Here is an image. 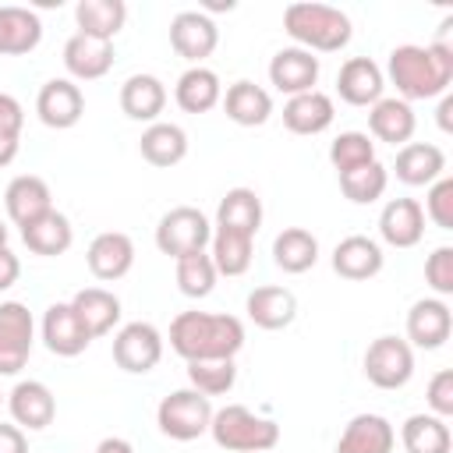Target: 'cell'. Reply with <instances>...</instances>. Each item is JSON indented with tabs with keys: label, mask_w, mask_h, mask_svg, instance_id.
<instances>
[{
	"label": "cell",
	"mask_w": 453,
	"mask_h": 453,
	"mask_svg": "<svg viewBox=\"0 0 453 453\" xmlns=\"http://www.w3.org/2000/svg\"><path fill=\"white\" fill-rule=\"evenodd\" d=\"M92 453H134V446H131L127 439H120V435H110V439H103Z\"/></svg>",
	"instance_id": "obj_49"
},
{
	"label": "cell",
	"mask_w": 453,
	"mask_h": 453,
	"mask_svg": "<svg viewBox=\"0 0 453 453\" xmlns=\"http://www.w3.org/2000/svg\"><path fill=\"white\" fill-rule=\"evenodd\" d=\"M396 428L382 414H354L340 432L336 453H393Z\"/></svg>",
	"instance_id": "obj_23"
},
{
	"label": "cell",
	"mask_w": 453,
	"mask_h": 453,
	"mask_svg": "<svg viewBox=\"0 0 453 453\" xmlns=\"http://www.w3.org/2000/svg\"><path fill=\"white\" fill-rule=\"evenodd\" d=\"M209 241H212V223L195 205H177V209L163 212L159 223H156V248L163 255H170L173 262L184 258V255L205 251Z\"/></svg>",
	"instance_id": "obj_6"
},
{
	"label": "cell",
	"mask_w": 453,
	"mask_h": 453,
	"mask_svg": "<svg viewBox=\"0 0 453 453\" xmlns=\"http://www.w3.org/2000/svg\"><path fill=\"white\" fill-rule=\"evenodd\" d=\"M425 400H428V414H435V418H453V372L449 368H439L432 379H428V393H425Z\"/></svg>",
	"instance_id": "obj_45"
},
{
	"label": "cell",
	"mask_w": 453,
	"mask_h": 453,
	"mask_svg": "<svg viewBox=\"0 0 453 453\" xmlns=\"http://www.w3.org/2000/svg\"><path fill=\"white\" fill-rule=\"evenodd\" d=\"M74 21H78L81 35H96V39L113 42V35L127 21V4L124 0H78Z\"/></svg>",
	"instance_id": "obj_36"
},
{
	"label": "cell",
	"mask_w": 453,
	"mask_h": 453,
	"mask_svg": "<svg viewBox=\"0 0 453 453\" xmlns=\"http://www.w3.org/2000/svg\"><path fill=\"white\" fill-rule=\"evenodd\" d=\"M188 382L202 396H223L237 382L234 357H209V361H188Z\"/></svg>",
	"instance_id": "obj_40"
},
{
	"label": "cell",
	"mask_w": 453,
	"mask_h": 453,
	"mask_svg": "<svg viewBox=\"0 0 453 453\" xmlns=\"http://www.w3.org/2000/svg\"><path fill=\"white\" fill-rule=\"evenodd\" d=\"M85 262H88V273L103 283H113L120 276L131 273L134 265V241L120 230H103L92 237L88 251H85Z\"/></svg>",
	"instance_id": "obj_16"
},
{
	"label": "cell",
	"mask_w": 453,
	"mask_h": 453,
	"mask_svg": "<svg viewBox=\"0 0 453 453\" xmlns=\"http://www.w3.org/2000/svg\"><path fill=\"white\" fill-rule=\"evenodd\" d=\"M18 276H21V262H18V255H14L11 248H0V294L11 290V287L18 283Z\"/></svg>",
	"instance_id": "obj_47"
},
{
	"label": "cell",
	"mask_w": 453,
	"mask_h": 453,
	"mask_svg": "<svg viewBox=\"0 0 453 453\" xmlns=\"http://www.w3.org/2000/svg\"><path fill=\"white\" fill-rule=\"evenodd\" d=\"M35 343V319L21 301H0V375H18Z\"/></svg>",
	"instance_id": "obj_8"
},
{
	"label": "cell",
	"mask_w": 453,
	"mask_h": 453,
	"mask_svg": "<svg viewBox=\"0 0 453 453\" xmlns=\"http://www.w3.org/2000/svg\"><path fill=\"white\" fill-rule=\"evenodd\" d=\"M21 241L32 255H42V258H53V255H64L71 244H74V226L64 212L50 209L46 216H39L35 223L21 226Z\"/></svg>",
	"instance_id": "obj_34"
},
{
	"label": "cell",
	"mask_w": 453,
	"mask_h": 453,
	"mask_svg": "<svg viewBox=\"0 0 453 453\" xmlns=\"http://www.w3.org/2000/svg\"><path fill=\"white\" fill-rule=\"evenodd\" d=\"M25 110L11 92H0V138H21Z\"/></svg>",
	"instance_id": "obj_46"
},
{
	"label": "cell",
	"mask_w": 453,
	"mask_h": 453,
	"mask_svg": "<svg viewBox=\"0 0 453 453\" xmlns=\"http://www.w3.org/2000/svg\"><path fill=\"white\" fill-rule=\"evenodd\" d=\"M67 304L74 308L78 322L85 326V333H88L92 340L106 336V333L120 322V297H117L113 290H106V287H85V290H78Z\"/></svg>",
	"instance_id": "obj_24"
},
{
	"label": "cell",
	"mask_w": 453,
	"mask_h": 453,
	"mask_svg": "<svg viewBox=\"0 0 453 453\" xmlns=\"http://www.w3.org/2000/svg\"><path fill=\"white\" fill-rule=\"evenodd\" d=\"M336 117V106H333V96L311 88V92H301V96H290L283 103V124L287 131L294 134H322Z\"/></svg>",
	"instance_id": "obj_25"
},
{
	"label": "cell",
	"mask_w": 453,
	"mask_h": 453,
	"mask_svg": "<svg viewBox=\"0 0 453 453\" xmlns=\"http://www.w3.org/2000/svg\"><path fill=\"white\" fill-rule=\"evenodd\" d=\"M113 42L96 39V35H81L74 32L64 42V67L71 74V81H96L113 67Z\"/></svg>",
	"instance_id": "obj_19"
},
{
	"label": "cell",
	"mask_w": 453,
	"mask_h": 453,
	"mask_svg": "<svg viewBox=\"0 0 453 453\" xmlns=\"http://www.w3.org/2000/svg\"><path fill=\"white\" fill-rule=\"evenodd\" d=\"M283 32L308 53H340L354 28H350V18L340 11V7H329V4H290L283 11Z\"/></svg>",
	"instance_id": "obj_3"
},
{
	"label": "cell",
	"mask_w": 453,
	"mask_h": 453,
	"mask_svg": "<svg viewBox=\"0 0 453 453\" xmlns=\"http://www.w3.org/2000/svg\"><path fill=\"white\" fill-rule=\"evenodd\" d=\"M414 127H418V117L411 110V103L403 99H379L372 110H368V131L379 138V142H389V145H407L414 138Z\"/></svg>",
	"instance_id": "obj_33"
},
{
	"label": "cell",
	"mask_w": 453,
	"mask_h": 453,
	"mask_svg": "<svg viewBox=\"0 0 453 453\" xmlns=\"http://www.w3.org/2000/svg\"><path fill=\"white\" fill-rule=\"evenodd\" d=\"M393 173L407 188H428L446 173V152L439 145H432V142H407L396 152Z\"/></svg>",
	"instance_id": "obj_21"
},
{
	"label": "cell",
	"mask_w": 453,
	"mask_h": 453,
	"mask_svg": "<svg viewBox=\"0 0 453 453\" xmlns=\"http://www.w3.org/2000/svg\"><path fill=\"white\" fill-rule=\"evenodd\" d=\"M219 42V28L205 11H180L170 21V46L177 57H184L191 67H198L205 57H212Z\"/></svg>",
	"instance_id": "obj_10"
},
{
	"label": "cell",
	"mask_w": 453,
	"mask_h": 453,
	"mask_svg": "<svg viewBox=\"0 0 453 453\" xmlns=\"http://www.w3.org/2000/svg\"><path fill=\"white\" fill-rule=\"evenodd\" d=\"M170 347L184 361L237 357L244 347V322L226 311H180L170 322Z\"/></svg>",
	"instance_id": "obj_2"
},
{
	"label": "cell",
	"mask_w": 453,
	"mask_h": 453,
	"mask_svg": "<svg viewBox=\"0 0 453 453\" xmlns=\"http://www.w3.org/2000/svg\"><path fill=\"white\" fill-rule=\"evenodd\" d=\"M386 184H389V170H386L379 159H372V163H365V166H357V170H350V173H340V191H343V198H350L354 205H372V202H379V198L386 195Z\"/></svg>",
	"instance_id": "obj_39"
},
{
	"label": "cell",
	"mask_w": 453,
	"mask_h": 453,
	"mask_svg": "<svg viewBox=\"0 0 453 453\" xmlns=\"http://www.w3.org/2000/svg\"><path fill=\"white\" fill-rule=\"evenodd\" d=\"M209 432L219 449L226 453H273L280 442V425L273 418L255 414L244 403H226L212 411Z\"/></svg>",
	"instance_id": "obj_4"
},
{
	"label": "cell",
	"mask_w": 453,
	"mask_h": 453,
	"mask_svg": "<svg viewBox=\"0 0 453 453\" xmlns=\"http://www.w3.org/2000/svg\"><path fill=\"white\" fill-rule=\"evenodd\" d=\"M216 265L209 258V251H195V255H184L177 258V290L184 297H209L212 287H216Z\"/></svg>",
	"instance_id": "obj_41"
},
{
	"label": "cell",
	"mask_w": 453,
	"mask_h": 453,
	"mask_svg": "<svg viewBox=\"0 0 453 453\" xmlns=\"http://www.w3.org/2000/svg\"><path fill=\"white\" fill-rule=\"evenodd\" d=\"M425 219H432L439 230H453V177H439L435 184H428L425 195Z\"/></svg>",
	"instance_id": "obj_43"
},
{
	"label": "cell",
	"mask_w": 453,
	"mask_h": 453,
	"mask_svg": "<svg viewBox=\"0 0 453 453\" xmlns=\"http://www.w3.org/2000/svg\"><path fill=\"white\" fill-rule=\"evenodd\" d=\"M449 113H453V96L446 92V96H442V103H439V127H442V131H453Z\"/></svg>",
	"instance_id": "obj_51"
},
{
	"label": "cell",
	"mask_w": 453,
	"mask_h": 453,
	"mask_svg": "<svg viewBox=\"0 0 453 453\" xmlns=\"http://www.w3.org/2000/svg\"><path fill=\"white\" fill-rule=\"evenodd\" d=\"M262 226V198L255 188H230L216 205V230L255 237Z\"/></svg>",
	"instance_id": "obj_27"
},
{
	"label": "cell",
	"mask_w": 453,
	"mask_h": 453,
	"mask_svg": "<svg viewBox=\"0 0 453 453\" xmlns=\"http://www.w3.org/2000/svg\"><path fill=\"white\" fill-rule=\"evenodd\" d=\"M382 78H389L396 85L403 103L446 96V88L453 81V46L446 39H435L428 46L403 42L389 53Z\"/></svg>",
	"instance_id": "obj_1"
},
{
	"label": "cell",
	"mask_w": 453,
	"mask_h": 453,
	"mask_svg": "<svg viewBox=\"0 0 453 453\" xmlns=\"http://www.w3.org/2000/svg\"><path fill=\"white\" fill-rule=\"evenodd\" d=\"M142 159L159 166V170H170L177 166L184 156H188V131L180 124H170V120H156L142 131Z\"/></svg>",
	"instance_id": "obj_30"
},
{
	"label": "cell",
	"mask_w": 453,
	"mask_h": 453,
	"mask_svg": "<svg viewBox=\"0 0 453 453\" xmlns=\"http://www.w3.org/2000/svg\"><path fill=\"white\" fill-rule=\"evenodd\" d=\"M273 262H276V269H283L290 276L308 273L319 262V237L311 230H304V226L280 230L276 241H273Z\"/></svg>",
	"instance_id": "obj_35"
},
{
	"label": "cell",
	"mask_w": 453,
	"mask_h": 453,
	"mask_svg": "<svg viewBox=\"0 0 453 453\" xmlns=\"http://www.w3.org/2000/svg\"><path fill=\"white\" fill-rule=\"evenodd\" d=\"M244 311L258 329H287L297 319V297L287 287H255L244 301Z\"/></svg>",
	"instance_id": "obj_26"
},
{
	"label": "cell",
	"mask_w": 453,
	"mask_h": 453,
	"mask_svg": "<svg viewBox=\"0 0 453 453\" xmlns=\"http://www.w3.org/2000/svg\"><path fill=\"white\" fill-rule=\"evenodd\" d=\"M400 442H403L407 453H449L453 449V432L435 414H411L400 425Z\"/></svg>",
	"instance_id": "obj_37"
},
{
	"label": "cell",
	"mask_w": 453,
	"mask_h": 453,
	"mask_svg": "<svg viewBox=\"0 0 453 453\" xmlns=\"http://www.w3.org/2000/svg\"><path fill=\"white\" fill-rule=\"evenodd\" d=\"M209 248H212L209 258H212L219 276H244L251 269L255 237H244V234H234V230H212Z\"/></svg>",
	"instance_id": "obj_38"
},
{
	"label": "cell",
	"mask_w": 453,
	"mask_h": 453,
	"mask_svg": "<svg viewBox=\"0 0 453 453\" xmlns=\"http://www.w3.org/2000/svg\"><path fill=\"white\" fill-rule=\"evenodd\" d=\"M379 237L389 248H414L425 237V209L418 198H389L379 212Z\"/></svg>",
	"instance_id": "obj_17"
},
{
	"label": "cell",
	"mask_w": 453,
	"mask_h": 453,
	"mask_svg": "<svg viewBox=\"0 0 453 453\" xmlns=\"http://www.w3.org/2000/svg\"><path fill=\"white\" fill-rule=\"evenodd\" d=\"M372 159H375V142L365 131H340L329 142V163L336 166V173H350Z\"/></svg>",
	"instance_id": "obj_42"
},
{
	"label": "cell",
	"mask_w": 453,
	"mask_h": 453,
	"mask_svg": "<svg viewBox=\"0 0 453 453\" xmlns=\"http://www.w3.org/2000/svg\"><path fill=\"white\" fill-rule=\"evenodd\" d=\"M18 156V138H0V170L11 166Z\"/></svg>",
	"instance_id": "obj_50"
},
{
	"label": "cell",
	"mask_w": 453,
	"mask_h": 453,
	"mask_svg": "<svg viewBox=\"0 0 453 453\" xmlns=\"http://www.w3.org/2000/svg\"><path fill=\"white\" fill-rule=\"evenodd\" d=\"M0 248H7V226H4V219H0Z\"/></svg>",
	"instance_id": "obj_52"
},
{
	"label": "cell",
	"mask_w": 453,
	"mask_h": 453,
	"mask_svg": "<svg viewBox=\"0 0 453 453\" xmlns=\"http://www.w3.org/2000/svg\"><path fill=\"white\" fill-rule=\"evenodd\" d=\"M209 421H212V403H209V396L195 393L191 386L166 393L156 407V425L173 442H191V439L205 435Z\"/></svg>",
	"instance_id": "obj_5"
},
{
	"label": "cell",
	"mask_w": 453,
	"mask_h": 453,
	"mask_svg": "<svg viewBox=\"0 0 453 453\" xmlns=\"http://www.w3.org/2000/svg\"><path fill=\"white\" fill-rule=\"evenodd\" d=\"M0 403H4V393H0Z\"/></svg>",
	"instance_id": "obj_53"
},
{
	"label": "cell",
	"mask_w": 453,
	"mask_h": 453,
	"mask_svg": "<svg viewBox=\"0 0 453 453\" xmlns=\"http://www.w3.org/2000/svg\"><path fill=\"white\" fill-rule=\"evenodd\" d=\"M163 357V333L152 322H127L113 336V361L127 375H145Z\"/></svg>",
	"instance_id": "obj_9"
},
{
	"label": "cell",
	"mask_w": 453,
	"mask_h": 453,
	"mask_svg": "<svg viewBox=\"0 0 453 453\" xmlns=\"http://www.w3.org/2000/svg\"><path fill=\"white\" fill-rule=\"evenodd\" d=\"M4 205H7V216L14 226H28L53 209V195H50V184L42 177L18 173L4 191Z\"/></svg>",
	"instance_id": "obj_22"
},
{
	"label": "cell",
	"mask_w": 453,
	"mask_h": 453,
	"mask_svg": "<svg viewBox=\"0 0 453 453\" xmlns=\"http://www.w3.org/2000/svg\"><path fill=\"white\" fill-rule=\"evenodd\" d=\"M382 88H386V78H382V67L372 57H350V60L340 64L336 92H340L343 103H350V106H375L382 99Z\"/></svg>",
	"instance_id": "obj_18"
},
{
	"label": "cell",
	"mask_w": 453,
	"mask_h": 453,
	"mask_svg": "<svg viewBox=\"0 0 453 453\" xmlns=\"http://www.w3.org/2000/svg\"><path fill=\"white\" fill-rule=\"evenodd\" d=\"M219 103H223L226 117L234 124H241V127H262L269 120V113H273V96L262 85L248 81V78L234 81Z\"/></svg>",
	"instance_id": "obj_32"
},
{
	"label": "cell",
	"mask_w": 453,
	"mask_h": 453,
	"mask_svg": "<svg viewBox=\"0 0 453 453\" xmlns=\"http://www.w3.org/2000/svg\"><path fill=\"white\" fill-rule=\"evenodd\" d=\"M163 106H166V85L156 74H131L120 85V110L131 120L156 124L159 113H163Z\"/></svg>",
	"instance_id": "obj_31"
},
{
	"label": "cell",
	"mask_w": 453,
	"mask_h": 453,
	"mask_svg": "<svg viewBox=\"0 0 453 453\" xmlns=\"http://www.w3.org/2000/svg\"><path fill=\"white\" fill-rule=\"evenodd\" d=\"M35 113H39V120H42L46 127L67 131V127H74V124L81 120V113H85V96H81V88H78L71 78H50V81L39 88V96H35Z\"/></svg>",
	"instance_id": "obj_11"
},
{
	"label": "cell",
	"mask_w": 453,
	"mask_h": 453,
	"mask_svg": "<svg viewBox=\"0 0 453 453\" xmlns=\"http://www.w3.org/2000/svg\"><path fill=\"white\" fill-rule=\"evenodd\" d=\"M173 99L184 113H209L212 106H219L223 99V85H219V74L205 64L198 67H188L177 85H173Z\"/></svg>",
	"instance_id": "obj_29"
},
{
	"label": "cell",
	"mask_w": 453,
	"mask_h": 453,
	"mask_svg": "<svg viewBox=\"0 0 453 453\" xmlns=\"http://www.w3.org/2000/svg\"><path fill=\"white\" fill-rule=\"evenodd\" d=\"M39 333H42L46 350L57 354V357H78L92 343V336L85 333V326L78 322V315H74V308L67 301H57V304H50L42 311Z\"/></svg>",
	"instance_id": "obj_13"
},
{
	"label": "cell",
	"mask_w": 453,
	"mask_h": 453,
	"mask_svg": "<svg viewBox=\"0 0 453 453\" xmlns=\"http://www.w3.org/2000/svg\"><path fill=\"white\" fill-rule=\"evenodd\" d=\"M453 333V311L442 297H421L407 311V343L421 350H439Z\"/></svg>",
	"instance_id": "obj_12"
},
{
	"label": "cell",
	"mask_w": 453,
	"mask_h": 453,
	"mask_svg": "<svg viewBox=\"0 0 453 453\" xmlns=\"http://www.w3.org/2000/svg\"><path fill=\"white\" fill-rule=\"evenodd\" d=\"M425 283L435 290V297H449L453 294V248L449 244H439L425 258Z\"/></svg>",
	"instance_id": "obj_44"
},
{
	"label": "cell",
	"mask_w": 453,
	"mask_h": 453,
	"mask_svg": "<svg viewBox=\"0 0 453 453\" xmlns=\"http://www.w3.org/2000/svg\"><path fill=\"white\" fill-rule=\"evenodd\" d=\"M42 42V21L28 7H0V57H21L32 53Z\"/></svg>",
	"instance_id": "obj_28"
},
{
	"label": "cell",
	"mask_w": 453,
	"mask_h": 453,
	"mask_svg": "<svg viewBox=\"0 0 453 453\" xmlns=\"http://www.w3.org/2000/svg\"><path fill=\"white\" fill-rule=\"evenodd\" d=\"M414 375V347L403 336H379L365 350V379L379 389H403Z\"/></svg>",
	"instance_id": "obj_7"
},
{
	"label": "cell",
	"mask_w": 453,
	"mask_h": 453,
	"mask_svg": "<svg viewBox=\"0 0 453 453\" xmlns=\"http://www.w3.org/2000/svg\"><path fill=\"white\" fill-rule=\"evenodd\" d=\"M7 411L14 418V425L25 432H42L46 425H53L57 418V400L50 393L46 382L39 379H21L11 393H7Z\"/></svg>",
	"instance_id": "obj_14"
},
{
	"label": "cell",
	"mask_w": 453,
	"mask_h": 453,
	"mask_svg": "<svg viewBox=\"0 0 453 453\" xmlns=\"http://www.w3.org/2000/svg\"><path fill=\"white\" fill-rule=\"evenodd\" d=\"M382 265H386V255H382L379 241H372L365 234H350L333 248V273L343 280H354V283L372 280L382 273Z\"/></svg>",
	"instance_id": "obj_20"
},
{
	"label": "cell",
	"mask_w": 453,
	"mask_h": 453,
	"mask_svg": "<svg viewBox=\"0 0 453 453\" xmlns=\"http://www.w3.org/2000/svg\"><path fill=\"white\" fill-rule=\"evenodd\" d=\"M0 453H28V439L18 425L0 421Z\"/></svg>",
	"instance_id": "obj_48"
},
{
	"label": "cell",
	"mask_w": 453,
	"mask_h": 453,
	"mask_svg": "<svg viewBox=\"0 0 453 453\" xmlns=\"http://www.w3.org/2000/svg\"><path fill=\"white\" fill-rule=\"evenodd\" d=\"M319 57L301 50V46H283L273 53L269 60V81L276 85V92L283 96H301V92H311L315 81H319Z\"/></svg>",
	"instance_id": "obj_15"
}]
</instances>
